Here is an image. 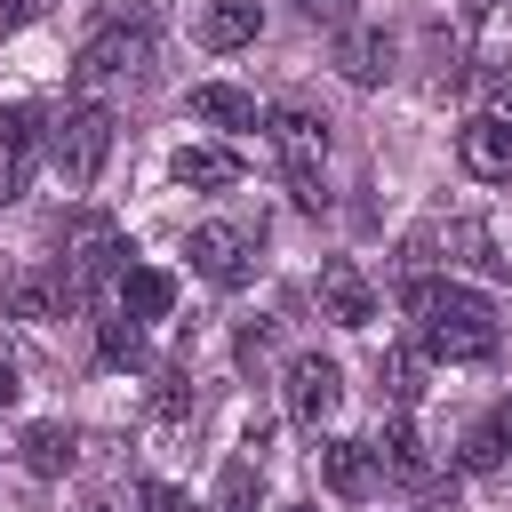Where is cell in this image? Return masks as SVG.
<instances>
[{"instance_id": "24", "label": "cell", "mask_w": 512, "mask_h": 512, "mask_svg": "<svg viewBox=\"0 0 512 512\" xmlns=\"http://www.w3.org/2000/svg\"><path fill=\"white\" fill-rule=\"evenodd\" d=\"M440 240H448V256H464L472 272H504V256L488 248V232H480V224H464V216H456V224H448Z\"/></svg>"}, {"instance_id": "23", "label": "cell", "mask_w": 512, "mask_h": 512, "mask_svg": "<svg viewBox=\"0 0 512 512\" xmlns=\"http://www.w3.org/2000/svg\"><path fill=\"white\" fill-rule=\"evenodd\" d=\"M96 352H104V368H144V328L120 312V320H104L96 328Z\"/></svg>"}, {"instance_id": "1", "label": "cell", "mask_w": 512, "mask_h": 512, "mask_svg": "<svg viewBox=\"0 0 512 512\" xmlns=\"http://www.w3.org/2000/svg\"><path fill=\"white\" fill-rule=\"evenodd\" d=\"M400 312L416 320L424 360H488L496 352V304L464 280H408Z\"/></svg>"}, {"instance_id": "18", "label": "cell", "mask_w": 512, "mask_h": 512, "mask_svg": "<svg viewBox=\"0 0 512 512\" xmlns=\"http://www.w3.org/2000/svg\"><path fill=\"white\" fill-rule=\"evenodd\" d=\"M8 312H16V320H56V312H72L64 272H56V264H48V272H24V280L8 288Z\"/></svg>"}, {"instance_id": "16", "label": "cell", "mask_w": 512, "mask_h": 512, "mask_svg": "<svg viewBox=\"0 0 512 512\" xmlns=\"http://www.w3.org/2000/svg\"><path fill=\"white\" fill-rule=\"evenodd\" d=\"M256 32H264V8H256V0H216V8L200 16V48H216V56H224V48H248Z\"/></svg>"}, {"instance_id": "8", "label": "cell", "mask_w": 512, "mask_h": 512, "mask_svg": "<svg viewBox=\"0 0 512 512\" xmlns=\"http://www.w3.org/2000/svg\"><path fill=\"white\" fill-rule=\"evenodd\" d=\"M320 312H328L336 328H368V320H376V288H368V272H360L352 256H328V264H320Z\"/></svg>"}, {"instance_id": "19", "label": "cell", "mask_w": 512, "mask_h": 512, "mask_svg": "<svg viewBox=\"0 0 512 512\" xmlns=\"http://www.w3.org/2000/svg\"><path fill=\"white\" fill-rule=\"evenodd\" d=\"M376 384H384V400L408 416V408L424 400V344H392V352L376 360Z\"/></svg>"}, {"instance_id": "14", "label": "cell", "mask_w": 512, "mask_h": 512, "mask_svg": "<svg viewBox=\"0 0 512 512\" xmlns=\"http://www.w3.org/2000/svg\"><path fill=\"white\" fill-rule=\"evenodd\" d=\"M192 120H208V128H264V112H256V96L248 88H232V80H200L192 88Z\"/></svg>"}, {"instance_id": "27", "label": "cell", "mask_w": 512, "mask_h": 512, "mask_svg": "<svg viewBox=\"0 0 512 512\" xmlns=\"http://www.w3.org/2000/svg\"><path fill=\"white\" fill-rule=\"evenodd\" d=\"M48 8H56V0H0V24L16 32V24H32V16H48Z\"/></svg>"}, {"instance_id": "15", "label": "cell", "mask_w": 512, "mask_h": 512, "mask_svg": "<svg viewBox=\"0 0 512 512\" xmlns=\"http://www.w3.org/2000/svg\"><path fill=\"white\" fill-rule=\"evenodd\" d=\"M168 304H176V280L160 272V264H128L120 272V312L144 328V320H168Z\"/></svg>"}, {"instance_id": "10", "label": "cell", "mask_w": 512, "mask_h": 512, "mask_svg": "<svg viewBox=\"0 0 512 512\" xmlns=\"http://www.w3.org/2000/svg\"><path fill=\"white\" fill-rule=\"evenodd\" d=\"M144 56H152V40H144V32H128V24H104V32L80 48L72 80H80V88H96V80H112V72H136Z\"/></svg>"}, {"instance_id": "13", "label": "cell", "mask_w": 512, "mask_h": 512, "mask_svg": "<svg viewBox=\"0 0 512 512\" xmlns=\"http://www.w3.org/2000/svg\"><path fill=\"white\" fill-rule=\"evenodd\" d=\"M168 176H176L184 192H232V184H240V152H224V144H184V152L168 160Z\"/></svg>"}, {"instance_id": "7", "label": "cell", "mask_w": 512, "mask_h": 512, "mask_svg": "<svg viewBox=\"0 0 512 512\" xmlns=\"http://www.w3.org/2000/svg\"><path fill=\"white\" fill-rule=\"evenodd\" d=\"M376 480H384L376 440H320V488H328V496L360 504V496H376Z\"/></svg>"}, {"instance_id": "4", "label": "cell", "mask_w": 512, "mask_h": 512, "mask_svg": "<svg viewBox=\"0 0 512 512\" xmlns=\"http://www.w3.org/2000/svg\"><path fill=\"white\" fill-rule=\"evenodd\" d=\"M264 136H272V160L288 168V184H312L320 160H328V120H312L304 104H272L264 112Z\"/></svg>"}, {"instance_id": "25", "label": "cell", "mask_w": 512, "mask_h": 512, "mask_svg": "<svg viewBox=\"0 0 512 512\" xmlns=\"http://www.w3.org/2000/svg\"><path fill=\"white\" fill-rule=\"evenodd\" d=\"M152 408H160V416H168V424H184V416H192V384H184V376H168V384H160V400H152Z\"/></svg>"}, {"instance_id": "29", "label": "cell", "mask_w": 512, "mask_h": 512, "mask_svg": "<svg viewBox=\"0 0 512 512\" xmlns=\"http://www.w3.org/2000/svg\"><path fill=\"white\" fill-rule=\"evenodd\" d=\"M496 120H512V88H504V96H496Z\"/></svg>"}, {"instance_id": "22", "label": "cell", "mask_w": 512, "mask_h": 512, "mask_svg": "<svg viewBox=\"0 0 512 512\" xmlns=\"http://www.w3.org/2000/svg\"><path fill=\"white\" fill-rule=\"evenodd\" d=\"M256 496H264V464H256V456H240V464H224V480H216L208 512H256Z\"/></svg>"}, {"instance_id": "20", "label": "cell", "mask_w": 512, "mask_h": 512, "mask_svg": "<svg viewBox=\"0 0 512 512\" xmlns=\"http://www.w3.org/2000/svg\"><path fill=\"white\" fill-rule=\"evenodd\" d=\"M24 472H40V480H56V472H72V456H80V440L64 432V424H24Z\"/></svg>"}, {"instance_id": "30", "label": "cell", "mask_w": 512, "mask_h": 512, "mask_svg": "<svg viewBox=\"0 0 512 512\" xmlns=\"http://www.w3.org/2000/svg\"><path fill=\"white\" fill-rule=\"evenodd\" d=\"M288 512H312V504H288Z\"/></svg>"}, {"instance_id": "21", "label": "cell", "mask_w": 512, "mask_h": 512, "mask_svg": "<svg viewBox=\"0 0 512 512\" xmlns=\"http://www.w3.org/2000/svg\"><path fill=\"white\" fill-rule=\"evenodd\" d=\"M376 456H384V472H392V480H432V456H424V440H416V424H408V416H392V424H384Z\"/></svg>"}, {"instance_id": "2", "label": "cell", "mask_w": 512, "mask_h": 512, "mask_svg": "<svg viewBox=\"0 0 512 512\" xmlns=\"http://www.w3.org/2000/svg\"><path fill=\"white\" fill-rule=\"evenodd\" d=\"M56 272H64V288H72V304H88L104 280H120V272H128L120 224H112V216H72V224H64V256H56Z\"/></svg>"}, {"instance_id": "6", "label": "cell", "mask_w": 512, "mask_h": 512, "mask_svg": "<svg viewBox=\"0 0 512 512\" xmlns=\"http://www.w3.org/2000/svg\"><path fill=\"white\" fill-rule=\"evenodd\" d=\"M336 400H344V368H336L328 352H296V360H288V416L320 432V424L336 416Z\"/></svg>"}, {"instance_id": "11", "label": "cell", "mask_w": 512, "mask_h": 512, "mask_svg": "<svg viewBox=\"0 0 512 512\" xmlns=\"http://www.w3.org/2000/svg\"><path fill=\"white\" fill-rule=\"evenodd\" d=\"M456 160H464V176H512V120H496V112H480V120H464L456 128Z\"/></svg>"}, {"instance_id": "3", "label": "cell", "mask_w": 512, "mask_h": 512, "mask_svg": "<svg viewBox=\"0 0 512 512\" xmlns=\"http://www.w3.org/2000/svg\"><path fill=\"white\" fill-rule=\"evenodd\" d=\"M112 112L104 104H80V112H64L56 128H48V160H56V176L64 184H96L104 176V160H112Z\"/></svg>"}, {"instance_id": "12", "label": "cell", "mask_w": 512, "mask_h": 512, "mask_svg": "<svg viewBox=\"0 0 512 512\" xmlns=\"http://www.w3.org/2000/svg\"><path fill=\"white\" fill-rule=\"evenodd\" d=\"M336 72H344L352 88H384V72H392V40H384L376 24H344V32H336Z\"/></svg>"}, {"instance_id": "31", "label": "cell", "mask_w": 512, "mask_h": 512, "mask_svg": "<svg viewBox=\"0 0 512 512\" xmlns=\"http://www.w3.org/2000/svg\"><path fill=\"white\" fill-rule=\"evenodd\" d=\"M96 512H112V504H96Z\"/></svg>"}, {"instance_id": "17", "label": "cell", "mask_w": 512, "mask_h": 512, "mask_svg": "<svg viewBox=\"0 0 512 512\" xmlns=\"http://www.w3.org/2000/svg\"><path fill=\"white\" fill-rule=\"evenodd\" d=\"M504 456H512V400H496V408L464 432V456H456V464H464V472H496Z\"/></svg>"}, {"instance_id": "9", "label": "cell", "mask_w": 512, "mask_h": 512, "mask_svg": "<svg viewBox=\"0 0 512 512\" xmlns=\"http://www.w3.org/2000/svg\"><path fill=\"white\" fill-rule=\"evenodd\" d=\"M48 152V112L40 104H0V160H8V192H24V176H32V160Z\"/></svg>"}, {"instance_id": "26", "label": "cell", "mask_w": 512, "mask_h": 512, "mask_svg": "<svg viewBox=\"0 0 512 512\" xmlns=\"http://www.w3.org/2000/svg\"><path fill=\"white\" fill-rule=\"evenodd\" d=\"M136 504H144V512H192V504H184V488H168V480H144V488H136Z\"/></svg>"}, {"instance_id": "5", "label": "cell", "mask_w": 512, "mask_h": 512, "mask_svg": "<svg viewBox=\"0 0 512 512\" xmlns=\"http://www.w3.org/2000/svg\"><path fill=\"white\" fill-rule=\"evenodd\" d=\"M184 256H192V272H200L208 288H240V280L256 272V240H248L240 224H200Z\"/></svg>"}, {"instance_id": "28", "label": "cell", "mask_w": 512, "mask_h": 512, "mask_svg": "<svg viewBox=\"0 0 512 512\" xmlns=\"http://www.w3.org/2000/svg\"><path fill=\"white\" fill-rule=\"evenodd\" d=\"M16 392H24V384H16V368H8V360H0V408H8V400H16Z\"/></svg>"}]
</instances>
